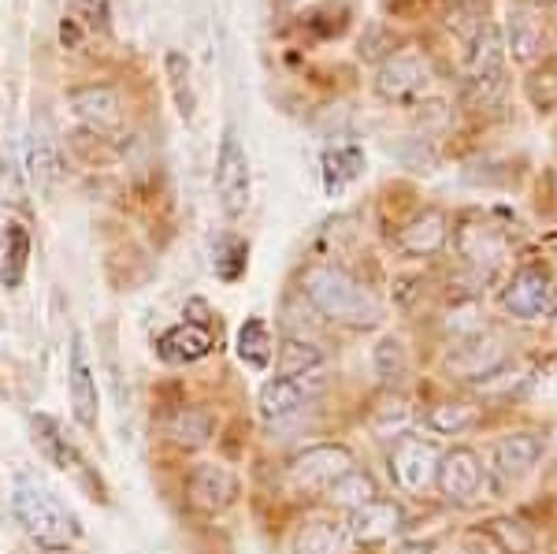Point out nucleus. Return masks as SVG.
I'll return each instance as SVG.
<instances>
[{"mask_svg":"<svg viewBox=\"0 0 557 554\" xmlns=\"http://www.w3.org/2000/svg\"><path fill=\"white\" fill-rule=\"evenodd\" d=\"M443 554H483V547H480V540H457Z\"/></svg>","mask_w":557,"mask_h":554,"instance_id":"nucleus-37","label":"nucleus"},{"mask_svg":"<svg viewBox=\"0 0 557 554\" xmlns=\"http://www.w3.org/2000/svg\"><path fill=\"white\" fill-rule=\"evenodd\" d=\"M164 67H168V83H172V94H175V104L183 112V120H194V109H197V97H194V83H190V60L183 52H168L164 57Z\"/></svg>","mask_w":557,"mask_h":554,"instance_id":"nucleus-29","label":"nucleus"},{"mask_svg":"<svg viewBox=\"0 0 557 554\" xmlns=\"http://www.w3.org/2000/svg\"><path fill=\"white\" fill-rule=\"evenodd\" d=\"M454 246H457V254H461L465 261L483 268V272L498 268L509 257V238L502 235L498 227L483 223V220H465L461 227L454 231Z\"/></svg>","mask_w":557,"mask_h":554,"instance_id":"nucleus-13","label":"nucleus"},{"mask_svg":"<svg viewBox=\"0 0 557 554\" xmlns=\"http://www.w3.org/2000/svg\"><path fill=\"white\" fill-rule=\"evenodd\" d=\"M186 495H190V506L201 514H220L227 510L231 503H235L238 495V480L231 477L223 466H212V461H205V466H197L190 472V480H186Z\"/></svg>","mask_w":557,"mask_h":554,"instance_id":"nucleus-14","label":"nucleus"},{"mask_svg":"<svg viewBox=\"0 0 557 554\" xmlns=\"http://www.w3.org/2000/svg\"><path fill=\"white\" fill-rule=\"evenodd\" d=\"M401 525H406V510H401L394 498H380L375 495L372 503L357 506L354 514H349V540L361 543V547H375V543H386L394 540V535L401 532Z\"/></svg>","mask_w":557,"mask_h":554,"instance_id":"nucleus-11","label":"nucleus"},{"mask_svg":"<svg viewBox=\"0 0 557 554\" xmlns=\"http://www.w3.org/2000/svg\"><path fill=\"white\" fill-rule=\"evenodd\" d=\"M506 49L513 52V60H520V64H532V60H539L546 52V23L535 8L517 4L513 12H509Z\"/></svg>","mask_w":557,"mask_h":554,"instance_id":"nucleus-18","label":"nucleus"},{"mask_svg":"<svg viewBox=\"0 0 557 554\" xmlns=\"http://www.w3.org/2000/svg\"><path fill=\"white\" fill-rule=\"evenodd\" d=\"M309 402V387H305V377L290 380V377H275L268 380L264 387H260V417L264 421H286V417H294L298 409Z\"/></svg>","mask_w":557,"mask_h":554,"instance_id":"nucleus-21","label":"nucleus"},{"mask_svg":"<svg viewBox=\"0 0 557 554\" xmlns=\"http://www.w3.org/2000/svg\"><path fill=\"white\" fill-rule=\"evenodd\" d=\"M346 469H354V451L343 443H317L309 451H301L298 458L290 461L286 477H290L294 488L301 491H323L327 484H335Z\"/></svg>","mask_w":557,"mask_h":554,"instance_id":"nucleus-8","label":"nucleus"},{"mask_svg":"<svg viewBox=\"0 0 557 554\" xmlns=\"http://www.w3.org/2000/svg\"><path fill=\"white\" fill-rule=\"evenodd\" d=\"M480 484H483V466L472 446H454V451H446L438 458L435 488L446 503H472Z\"/></svg>","mask_w":557,"mask_h":554,"instance_id":"nucleus-10","label":"nucleus"},{"mask_svg":"<svg viewBox=\"0 0 557 554\" xmlns=\"http://www.w3.org/2000/svg\"><path fill=\"white\" fill-rule=\"evenodd\" d=\"M52 168H57V160H52V149L45 138H34L30 149H26V178H30L38 190H49L52 183Z\"/></svg>","mask_w":557,"mask_h":554,"instance_id":"nucleus-33","label":"nucleus"},{"mask_svg":"<svg viewBox=\"0 0 557 554\" xmlns=\"http://www.w3.org/2000/svg\"><path fill=\"white\" fill-rule=\"evenodd\" d=\"M67 402H71V417L94 432L101 421V391H97V372L89 361V346L83 332L71 335V354H67Z\"/></svg>","mask_w":557,"mask_h":554,"instance_id":"nucleus-6","label":"nucleus"},{"mask_svg":"<svg viewBox=\"0 0 557 554\" xmlns=\"http://www.w3.org/2000/svg\"><path fill=\"white\" fill-rule=\"evenodd\" d=\"M30 264V231L20 220L0 217V287L15 291Z\"/></svg>","mask_w":557,"mask_h":554,"instance_id":"nucleus-19","label":"nucleus"},{"mask_svg":"<svg viewBox=\"0 0 557 554\" xmlns=\"http://www.w3.org/2000/svg\"><path fill=\"white\" fill-rule=\"evenodd\" d=\"M301 291L327 320L354 328H372L383 320V301L364 287L357 275H349L343 264H309L301 275Z\"/></svg>","mask_w":557,"mask_h":554,"instance_id":"nucleus-1","label":"nucleus"},{"mask_svg":"<svg viewBox=\"0 0 557 554\" xmlns=\"http://www.w3.org/2000/svg\"><path fill=\"white\" fill-rule=\"evenodd\" d=\"M375 369H380L383 380H401L409 369L406 346H401L398 338H383V343L375 346Z\"/></svg>","mask_w":557,"mask_h":554,"instance_id":"nucleus-35","label":"nucleus"},{"mask_svg":"<svg viewBox=\"0 0 557 554\" xmlns=\"http://www.w3.org/2000/svg\"><path fill=\"white\" fill-rule=\"evenodd\" d=\"M539 458H543V440L535 432H509L494 443V469L509 484L524 480L539 466Z\"/></svg>","mask_w":557,"mask_h":554,"instance_id":"nucleus-16","label":"nucleus"},{"mask_svg":"<svg viewBox=\"0 0 557 554\" xmlns=\"http://www.w3.org/2000/svg\"><path fill=\"white\" fill-rule=\"evenodd\" d=\"M398 554H435V551H431V543H417V540H412V543H401Z\"/></svg>","mask_w":557,"mask_h":554,"instance_id":"nucleus-38","label":"nucleus"},{"mask_svg":"<svg viewBox=\"0 0 557 554\" xmlns=\"http://www.w3.org/2000/svg\"><path fill=\"white\" fill-rule=\"evenodd\" d=\"M361 172H364V153L354 141L331 146L327 153H323V186H327V194H343Z\"/></svg>","mask_w":557,"mask_h":554,"instance_id":"nucleus-22","label":"nucleus"},{"mask_svg":"<svg viewBox=\"0 0 557 554\" xmlns=\"http://www.w3.org/2000/svg\"><path fill=\"white\" fill-rule=\"evenodd\" d=\"M212 346H215V335L209 324L183 320V324L168 328V332L157 338V357L168 365H194V361H201V357H209Z\"/></svg>","mask_w":557,"mask_h":554,"instance_id":"nucleus-15","label":"nucleus"},{"mask_svg":"<svg viewBox=\"0 0 557 554\" xmlns=\"http://www.w3.org/2000/svg\"><path fill=\"white\" fill-rule=\"evenodd\" d=\"M487 535L502 547V554H532L535 535L528 532V525L509 521V517H494L487 525Z\"/></svg>","mask_w":557,"mask_h":554,"instance_id":"nucleus-32","label":"nucleus"},{"mask_svg":"<svg viewBox=\"0 0 557 554\" xmlns=\"http://www.w3.org/2000/svg\"><path fill=\"white\" fill-rule=\"evenodd\" d=\"M30 424H34V443L41 446L45 458H49L60 472H71L78 484H86L89 491H94V498H104L101 477H94V469L86 466V458L78 454V446L71 443L64 432H60V424L52 421V417H45V414L34 417Z\"/></svg>","mask_w":557,"mask_h":554,"instance_id":"nucleus-9","label":"nucleus"},{"mask_svg":"<svg viewBox=\"0 0 557 554\" xmlns=\"http://www.w3.org/2000/svg\"><path fill=\"white\" fill-rule=\"evenodd\" d=\"M502 309L513 320H546L557 312V280L543 264H520L502 287Z\"/></svg>","mask_w":557,"mask_h":554,"instance_id":"nucleus-4","label":"nucleus"},{"mask_svg":"<svg viewBox=\"0 0 557 554\" xmlns=\"http://www.w3.org/2000/svg\"><path fill=\"white\" fill-rule=\"evenodd\" d=\"M394 243H398L401 254H409V257H431L450 243V220H446V212H438V209H424L398 231Z\"/></svg>","mask_w":557,"mask_h":554,"instance_id":"nucleus-17","label":"nucleus"},{"mask_svg":"<svg viewBox=\"0 0 557 554\" xmlns=\"http://www.w3.org/2000/svg\"><path fill=\"white\" fill-rule=\"evenodd\" d=\"M323 495H327L331 506H343V510L354 514L357 506H364V503H372V498H375V480L368 477L364 469L354 466V469H346L335 484L323 488Z\"/></svg>","mask_w":557,"mask_h":554,"instance_id":"nucleus-24","label":"nucleus"},{"mask_svg":"<svg viewBox=\"0 0 557 554\" xmlns=\"http://www.w3.org/2000/svg\"><path fill=\"white\" fill-rule=\"evenodd\" d=\"M472 424H475V406H469V402H443V406H435L428 414V428L438 435H457Z\"/></svg>","mask_w":557,"mask_h":554,"instance_id":"nucleus-30","label":"nucleus"},{"mask_svg":"<svg viewBox=\"0 0 557 554\" xmlns=\"http://www.w3.org/2000/svg\"><path fill=\"white\" fill-rule=\"evenodd\" d=\"M71 8H75V20H86L89 26L108 23V0H71Z\"/></svg>","mask_w":557,"mask_h":554,"instance_id":"nucleus-36","label":"nucleus"},{"mask_svg":"<svg viewBox=\"0 0 557 554\" xmlns=\"http://www.w3.org/2000/svg\"><path fill=\"white\" fill-rule=\"evenodd\" d=\"M12 514L23 525V532L30 535L45 551H67L78 543V517L60 503V495H52L49 488L38 484L30 477H20L12 488Z\"/></svg>","mask_w":557,"mask_h":554,"instance_id":"nucleus-2","label":"nucleus"},{"mask_svg":"<svg viewBox=\"0 0 557 554\" xmlns=\"http://www.w3.org/2000/svg\"><path fill=\"white\" fill-rule=\"evenodd\" d=\"M249 268V246L238 235H220L212 246V272L223 283H238Z\"/></svg>","mask_w":557,"mask_h":554,"instance_id":"nucleus-26","label":"nucleus"},{"mask_svg":"<svg viewBox=\"0 0 557 554\" xmlns=\"http://www.w3.org/2000/svg\"><path fill=\"white\" fill-rule=\"evenodd\" d=\"M272 354H275V343H272V332L260 317H249L246 324L238 328V357L246 369L253 372H264L272 365Z\"/></svg>","mask_w":557,"mask_h":554,"instance_id":"nucleus-23","label":"nucleus"},{"mask_svg":"<svg viewBox=\"0 0 557 554\" xmlns=\"http://www.w3.org/2000/svg\"><path fill=\"white\" fill-rule=\"evenodd\" d=\"M502 365H506V346H502L498 335H487V332L461 338L450 350V357H446V369L461 380H483V377H491L494 369H502Z\"/></svg>","mask_w":557,"mask_h":554,"instance_id":"nucleus-12","label":"nucleus"},{"mask_svg":"<svg viewBox=\"0 0 557 554\" xmlns=\"http://www.w3.org/2000/svg\"><path fill=\"white\" fill-rule=\"evenodd\" d=\"M320 365H323V354H320V346L309 343V338L286 335L283 346H278V377L298 380V377H309V372L320 369Z\"/></svg>","mask_w":557,"mask_h":554,"instance_id":"nucleus-27","label":"nucleus"},{"mask_svg":"<svg viewBox=\"0 0 557 554\" xmlns=\"http://www.w3.org/2000/svg\"><path fill=\"white\" fill-rule=\"evenodd\" d=\"M346 532L331 521H309L294 535V554H343Z\"/></svg>","mask_w":557,"mask_h":554,"instance_id":"nucleus-28","label":"nucleus"},{"mask_svg":"<svg viewBox=\"0 0 557 554\" xmlns=\"http://www.w3.org/2000/svg\"><path fill=\"white\" fill-rule=\"evenodd\" d=\"M554 45H557V38H554Z\"/></svg>","mask_w":557,"mask_h":554,"instance_id":"nucleus-40","label":"nucleus"},{"mask_svg":"<svg viewBox=\"0 0 557 554\" xmlns=\"http://www.w3.org/2000/svg\"><path fill=\"white\" fill-rule=\"evenodd\" d=\"M438 458H443V451L424 435H398L391 458H386V469H391V480L406 495H424L435 484Z\"/></svg>","mask_w":557,"mask_h":554,"instance_id":"nucleus-5","label":"nucleus"},{"mask_svg":"<svg viewBox=\"0 0 557 554\" xmlns=\"http://www.w3.org/2000/svg\"><path fill=\"white\" fill-rule=\"evenodd\" d=\"M0 205H12V209H26V172L20 168L15 153H0Z\"/></svg>","mask_w":557,"mask_h":554,"instance_id":"nucleus-31","label":"nucleus"},{"mask_svg":"<svg viewBox=\"0 0 557 554\" xmlns=\"http://www.w3.org/2000/svg\"><path fill=\"white\" fill-rule=\"evenodd\" d=\"M212 428H215V421L205 414V409L183 406L178 414H172V421H168V440L186 446V451H197V446H205L212 440Z\"/></svg>","mask_w":557,"mask_h":554,"instance_id":"nucleus-25","label":"nucleus"},{"mask_svg":"<svg viewBox=\"0 0 557 554\" xmlns=\"http://www.w3.org/2000/svg\"><path fill=\"white\" fill-rule=\"evenodd\" d=\"M71 109H75L94 131H112L120 127L123 112H120V97H115L112 86H83L71 89Z\"/></svg>","mask_w":557,"mask_h":554,"instance_id":"nucleus-20","label":"nucleus"},{"mask_svg":"<svg viewBox=\"0 0 557 554\" xmlns=\"http://www.w3.org/2000/svg\"><path fill=\"white\" fill-rule=\"evenodd\" d=\"M215 198L227 220L246 217L249 198H253V175H249V157L246 146L238 141L235 131H223L220 153H215Z\"/></svg>","mask_w":557,"mask_h":554,"instance_id":"nucleus-3","label":"nucleus"},{"mask_svg":"<svg viewBox=\"0 0 557 554\" xmlns=\"http://www.w3.org/2000/svg\"><path fill=\"white\" fill-rule=\"evenodd\" d=\"M550 446H554V454H557V428H554V440H550Z\"/></svg>","mask_w":557,"mask_h":554,"instance_id":"nucleus-39","label":"nucleus"},{"mask_svg":"<svg viewBox=\"0 0 557 554\" xmlns=\"http://www.w3.org/2000/svg\"><path fill=\"white\" fill-rule=\"evenodd\" d=\"M428 83H431L428 60L412 49L391 52V57L380 64V71H375V94L391 104H409L412 97L424 94Z\"/></svg>","mask_w":557,"mask_h":554,"instance_id":"nucleus-7","label":"nucleus"},{"mask_svg":"<svg viewBox=\"0 0 557 554\" xmlns=\"http://www.w3.org/2000/svg\"><path fill=\"white\" fill-rule=\"evenodd\" d=\"M528 97H532V104L539 112L554 109L557 104V64H543L528 75Z\"/></svg>","mask_w":557,"mask_h":554,"instance_id":"nucleus-34","label":"nucleus"}]
</instances>
